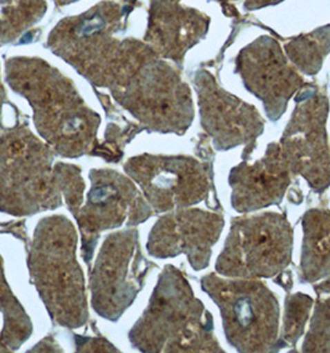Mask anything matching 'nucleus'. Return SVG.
<instances>
[{"label":"nucleus","mask_w":330,"mask_h":353,"mask_svg":"<svg viewBox=\"0 0 330 353\" xmlns=\"http://www.w3.org/2000/svg\"><path fill=\"white\" fill-rule=\"evenodd\" d=\"M8 82L28 98L37 130L56 152L79 158L91 152L99 117L86 107L68 79L52 68L30 65L8 68Z\"/></svg>","instance_id":"nucleus-1"},{"label":"nucleus","mask_w":330,"mask_h":353,"mask_svg":"<svg viewBox=\"0 0 330 353\" xmlns=\"http://www.w3.org/2000/svg\"><path fill=\"white\" fill-rule=\"evenodd\" d=\"M76 250L77 233L71 221L51 216L37 223L28 259L31 279L51 320L68 329H79L88 319Z\"/></svg>","instance_id":"nucleus-2"},{"label":"nucleus","mask_w":330,"mask_h":353,"mask_svg":"<svg viewBox=\"0 0 330 353\" xmlns=\"http://www.w3.org/2000/svg\"><path fill=\"white\" fill-rule=\"evenodd\" d=\"M54 154L30 130L0 137V211L30 216L62 205Z\"/></svg>","instance_id":"nucleus-3"},{"label":"nucleus","mask_w":330,"mask_h":353,"mask_svg":"<svg viewBox=\"0 0 330 353\" xmlns=\"http://www.w3.org/2000/svg\"><path fill=\"white\" fill-rule=\"evenodd\" d=\"M142 256L135 230L112 233L98 253L91 274L92 307L116 321L135 300L141 286Z\"/></svg>","instance_id":"nucleus-4"},{"label":"nucleus","mask_w":330,"mask_h":353,"mask_svg":"<svg viewBox=\"0 0 330 353\" xmlns=\"http://www.w3.org/2000/svg\"><path fill=\"white\" fill-rule=\"evenodd\" d=\"M91 190L84 208L76 214L82 236V256L91 262L101 232L118 228L127 222L135 225L147 216L146 206L135 185L113 170H92Z\"/></svg>","instance_id":"nucleus-5"},{"label":"nucleus","mask_w":330,"mask_h":353,"mask_svg":"<svg viewBox=\"0 0 330 353\" xmlns=\"http://www.w3.org/2000/svg\"><path fill=\"white\" fill-rule=\"evenodd\" d=\"M124 169L157 210H171L177 203L189 201L186 194L189 168L183 160L146 155L130 159Z\"/></svg>","instance_id":"nucleus-6"},{"label":"nucleus","mask_w":330,"mask_h":353,"mask_svg":"<svg viewBox=\"0 0 330 353\" xmlns=\"http://www.w3.org/2000/svg\"><path fill=\"white\" fill-rule=\"evenodd\" d=\"M0 312L4 317V326L0 334V342L9 350H17L30 337L32 325L23 306L9 289L4 276L1 256H0Z\"/></svg>","instance_id":"nucleus-7"},{"label":"nucleus","mask_w":330,"mask_h":353,"mask_svg":"<svg viewBox=\"0 0 330 353\" xmlns=\"http://www.w3.org/2000/svg\"><path fill=\"white\" fill-rule=\"evenodd\" d=\"M55 171L62 196L66 199L68 210L76 217L82 205V194L85 189L80 168L60 163L55 165Z\"/></svg>","instance_id":"nucleus-8"},{"label":"nucleus","mask_w":330,"mask_h":353,"mask_svg":"<svg viewBox=\"0 0 330 353\" xmlns=\"http://www.w3.org/2000/svg\"><path fill=\"white\" fill-rule=\"evenodd\" d=\"M4 98H6V93H4V88H3V85L0 83V102H1Z\"/></svg>","instance_id":"nucleus-9"},{"label":"nucleus","mask_w":330,"mask_h":353,"mask_svg":"<svg viewBox=\"0 0 330 353\" xmlns=\"http://www.w3.org/2000/svg\"><path fill=\"white\" fill-rule=\"evenodd\" d=\"M8 351H10V350H9L8 347H6V346H4V345L0 342V352H8Z\"/></svg>","instance_id":"nucleus-10"}]
</instances>
